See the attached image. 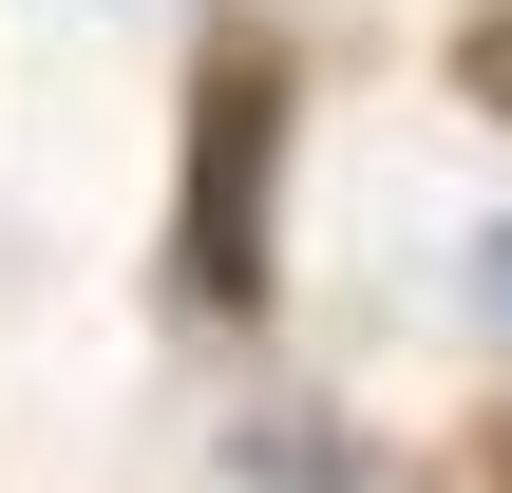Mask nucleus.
Wrapping results in <instances>:
<instances>
[{"mask_svg":"<svg viewBox=\"0 0 512 493\" xmlns=\"http://www.w3.org/2000/svg\"><path fill=\"white\" fill-rule=\"evenodd\" d=\"M456 95L512 133V0H456Z\"/></svg>","mask_w":512,"mask_h":493,"instance_id":"obj_2","label":"nucleus"},{"mask_svg":"<svg viewBox=\"0 0 512 493\" xmlns=\"http://www.w3.org/2000/svg\"><path fill=\"white\" fill-rule=\"evenodd\" d=\"M285 133H304V57L266 19H209L190 152H171V304L190 323H266V285H285Z\"/></svg>","mask_w":512,"mask_h":493,"instance_id":"obj_1","label":"nucleus"},{"mask_svg":"<svg viewBox=\"0 0 512 493\" xmlns=\"http://www.w3.org/2000/svg\"><path fill=\"white\" fill-rule=\"evenodd\" d=\"M475 323L512 342V228H475Z\"/></svg>","mask_w":512,"mask_h":493,"instance_id":"obj_3","label":"nucleus"},{"mask_svg":"<svg viewBox=\"0 0 512 493\" xmlns=\"http://www.w3.org/2000/svg\"><path fill=\"white\" fill-rule=\"evenodd\" d=\"M494 493H512V418H494Z\"/></svg>","mask_w":512,"mask_h":493,"instance_id":"obj_4","label":"nucleus"}]
</instances>
